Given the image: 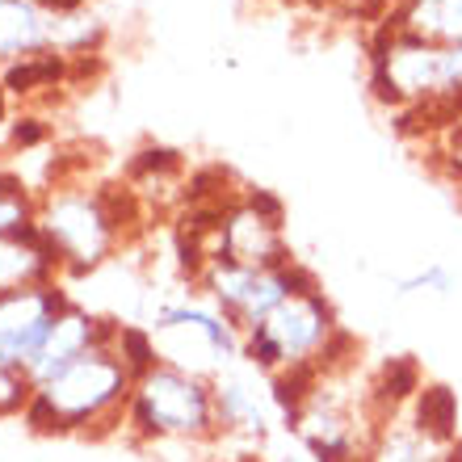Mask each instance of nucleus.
Returning <instances> with one entry per match:
<instances>
[{
	"mask_svg": "<svg viewBox=\"0 0 462 462\" xmlns=\"http://www.w3.org/2000/svg\"><path fill=\"white\" fill-rule=\"evenodd\" d=\"M395 294H454V273L441 261H429V265L403 273L395 282Z\"/></svg>",
	"mask_w": 462,
	"mask_h": 462,
	"instance_id": "2eb2a0df",
	"label": "nucleus"
},
{
	"mask_svg": "<svg viewBox=\"0 0 462 462\" xmlns=\"http://www.w3.org/2000/svg\"><path fill=\"white\" fill-rule=\"evenodd\" d=\"M152 341H156L160 365L185 370L198 378H219L236 362H244V337L236 324L215 311V307L169 303L152 319Z\"/></svg>",
	"mask_w": 462,
	"mask_h": 462,
	"instance_id": "20e7f679",
	"label": "nucleus"
},
{
	"mask_svg": "<svg viewBox=\"0 0 462 462\" xmlns=\"http://www.w3.org/2000/svg\"><path fill=\"white\" fill-rule=\"evenodd\" d=\"M253 370V365H248ZM248 370H223L219 378H210L215 391V425L219 438H244V441H265L269 425H273V391L256 387V378Z\"/></svg>",
	"mask_w": 462,
	"mask_h": 462,
	"instance_id": "1a4fd4ad",
	"label": "nucleus"
},
{
	"mask_svg": "<svg viewBox=\"0 0 462 462\" xmlns=\"http://www.w3.org/2000/svg\"><path fill=\"white\" fill-rule=\"evenodd\" d=\"M353 353H357V341L337 324V311H332L328 294L319 291V282L294 291L256 328L244 332V362L265 378L294 374V370H324Z\"/></svg>",
	"mask_w": 462,
	"mask_h": 462,
	"instance_id": "f03ea898",
	"label": "nucleus"
},
{
	"mask_svg": "<svg viewBox=\"0 0 462 462\" xmlns=\"http://www.w3.org/2000/svg\"><path fill=\"white\" fill-rule=\"evenodd\" d=\"M441 160H446V172L462 185V122H454L450 131L441 134Z\"/></svg>",
	"mask_w": 462,
	"mask_h": 462,
	"instance_id": "f3484780",
	"label": "nucleus"
},
{
	"mask_svg": "<svg viewBox=\"0 0 462 462\" xmlns=\"http://www.w3.org/2000/svg\"><path fill=\"white\" fill-rule=\"evenodd\" d=\"M13 139H17V143H38V139H42V126H38L34 118H25L13 126Z\"/></svg>",
	"mask_w": 462,
	"mask_h": 462,
	"instance_id": "6ab92c4d",
	"label": "nucleus"
},
{
	"mask_svg": "<svg viewBox=\"0 0 462 462\" xmlns=\"http://www.w3.org/2000/svg\"><path fill=\"white\" fill-rule=\"evenodd\" d=\"M34 400V383L25 370H13V365H0V420L5 416L25 412V403Z\"/></svg>",
	"mask_w": 462,
	"mask_h": 462,
	"instance_id": "dca6fc26",
	"label": "nucleus"
},
{
	"mask_svg": "<svg viewBox=\"0 0 462 462\" xmlns=\"http://www.w3.org/2000/svg\"><path fill=\"white\" fill-rule=\"evenodd\" d=\"M345 5H349L353 13H387V17H391L403 0H345Z\"/></svg>",
	"mask_w": 462,
	"mask_h": 462,
	"instance_id": "a211bd4d",
	"label": "nucleus"
},
{
	"mask_svg": "<svg viewBox=\"0 0 462 462\" xmlns=\"http://www.w3.org/2000/svg\"><path fill=\"white\" fill-rule=\"evenodd\" d=\"M72 307V299L51 282V286H30V291L0 294V365L30 370L38 349L47 345L51 324Z\"/></svg>",
	"mask_w": 462,
	"mask_h": 462,
	"instance_id": "0eeeda50",
	"label": "nucleus"
},
{
	"mask_svg": "<svg viewBox=\"0 0 462 462\" xmlns=\"http://www.w3.org/2000/svg\"><path fill=\"white\" fill-rule=\"evenodd\" d=\"M38 223H42L47 240L60 248V261L72 273H93L110 256L114 240H118L114 227L106 223V215H101L97 198H76V194L51 198L47 215Z\"/></svg>",
	"mask_w": 462,
	"mask_h": 462,
	"instance_id": "6e6552de",
	"label": "nucleus"
},
{
	"mask_svg": "<svg viewBox=\"0 0 462 462\" xmlns=\"http://www.w3.org/2000/svg\"><path fill=\"white\" fill-rule=\"evenodd\" d=\"M114 353H118L122 365H126L134 378H143L147 370H156V365H160V353H156V341H152V328H134V324H122Z\"/></svg>",
	"mask_w": 462,
	"mask_h": 462,
	"instance_id": "ddd939ff",
	"label": "nucleus"
},
{
	"mask_svg": "<svg viewBox=\"0 0 462 462\" xmlns=\"http://www.w3.org/2000/svg\"><path fill=\"white\" fill-rule=\"evenodd\" d=\"M395 30L433 38V42H458L462 38V0H403L387 17Z\"/></svg>",
	"mask_w": 462,
	"mask_h": 462,
	"instance_id": "9d476101",
	"label": "nucleus"
},
{
	"mask_svg": "<svg viewBox=\"0 0 462 462\" xmlns=\"http://www.w3.org/2000/svg\"><path fill=\"white\" fill-rule=\"evenodd\" d=\"M215 261H236L248 269H282L291 265V244L282 231V202L265 189L244 194L240 202L223 207V231Z\"/></svg>",
	"mask_w": 462,
	"mask_h": 462,
	"instance_id": "423d86ee",
	"label": "nucleus"
},
{
	"mask_svg": "<svg viewBox=\"0 0 462 462\" xmlns=\"http://www.w3.org/2000/svg\"><path fill=\"white\" fill-rule=\"evenodd\" d=\"M42 42L38 13L22 0H0V55H17Z\"/></svg>",
	"mask_w": 462,
	"mask_h": 462,
	"instance_id": "f8f14e48",
	"label": "nucleus"
},
{
	"mask_svg": "<svg viewBox=\"0 0 462 462\" xmlns=\"http://www.w3.org/2000/svg\"><path fill=\"white\" fill-rule=\"evenodd\" d=\"M0 114H5V88H0Z\"/></svg>",
	"mask_w": 462,
	"mask_h": 462,
	"instance_id": "412c9836",
	"label": "nucleus"
},
{
	"mask_svg": "<svg viewBox=\"0 0 462 462\" xmlns=\"http://www.w3.org/2000/svg\"><path fill=\"white\" fill-rule=\"evenodd\" d=\"M134 391V374L122 365L114 349H93L72 362L63 374L34 387V400L25 403V429L42 438H110L126 429V403Z\"/></svg>",
	"mask_w": 462,
	"mask_h": 462,
	"instance_id": "f257e3e1",
	"label": "nucleus"
},
{
	"mask_svg": "<svg viewBox=\"0 0 462 462\" xmlns=\"http://www.w3.org/2000/svg\"><path fill=\"white\" fill-rule=\"evenodd\" d=\"M412 412H416V420H420L429 433H438L441 441H458V403H454L450 387L425 383V387L416 391Z\"/></svg>",
	"mask_w": 462,
	"mask_h": 462,
	"instance_id": "9b49d317",
	"label": "nucleus"
},
{
	"mask_svg": "<svg viewBox=\"0 0 462 462\" xmlns=\"http://www.w3.org/2000/svg\"><path fill=\"white\" fill-rule=\"evenodd\" d=\"M198 282L210 294L215 311L227 324H236L244 337L278 303H286L294 291L316 286V273L303 269L299 261H291V265H282V269H248V265H236V261H210Z\"/></svg>",
	"mask_w": 462,
	"mask_h": 462,
	"instance_id": "39448f33",
	"label": "nucleus"
},
{
	"mask_svg": "<svg viewBox=\"0 0 462 462\" xmlns=\"http://www.w3.org/2000/svg\"><path fill=\"white\" fill-rule=\"evenodd\" d=\"M47 9H55V13H72V9H80V0H42Z\"/></svg>",
	"mask_w": 462,
	"mask_h": 462,
	"instance_id": "aec40b11",
	"label": "nucleus"
},
{
	"mask_svg": "<svg viewBox=\"0 0 462 462\" xmlns=\"http://www.w3.org/2000/svg\"><path fill=\"white\" fill-rule=\"evenodd\" d=\"M126 429L139 441H215V391L207 378L156 365L143 378H134Z\"/></svg>",
	"mask_w": 462,
	"mask_h": 462,
	"instance_id": "7ed1b4c3",
	"label": "nucleus"
},
{
	"mask_svg": "<svg viewBox=\"0 0 462 462\" xmlns=\"http://www.w3.org/2000/svg\"><path fill=\"white\" fill-rule=\"evenodd\" d=\"M60 76H63V60H55V55H38V60L13 63L9 72H5V88H13V93H30V88L51 85V80H60Z\"/></svg>",
	"mask_w": 462,
	"mask_h": 462,
	"instance_id": "4468645a",
	"label": "nucleus"
}]
</instances>
